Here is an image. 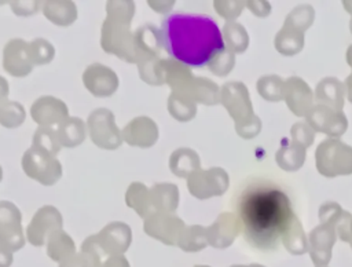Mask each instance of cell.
Instances as JSON below:
<instances>
[{
    "label": "cell",
    "instance_id": "7a4b0ae2",
    "mask_svg": "<svg viewBox=\"0 0 352 267\" xmlns=\"http://www.w3.org/2000/svg\"><path fill=\"white\" fill-rule=\"evenodd\" d=\"M160 36L165 51L191 67L208 66L226 50L223 33L209 15L168 14L162 19Z\"/></svg>",
    "mask_w": 352,
    "mask_h": 267
},
{
    "label": "cell",
    "instance_id": "6da1fadb",
    "mask_svg": "<svg viewBox=\"0 0 352 267\" xmlns=\"http://www.w3.org/2000/svg\"><path fill=\"white\" fill-rule=\"evenodd\" d=\"M234 212L245 238L260 249L276 248L292 224L293 201L286 189L270 179H252L234 197Z\"/></svg>",
    "mask_w": 352,
    "mask_h": 267
}]
</instances>
